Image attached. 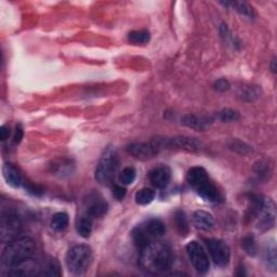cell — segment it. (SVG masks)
I'll list each match as a JSON object with an SVG mask.
<instances>
[{
  "instance_id": "cell-26",
  "label": "cell",
  "mask_w": 277,
  "mask_h": 277,
  "mask_svg": "<svg viewBox=\"0 0 277 277\" xmlns=\"http://www.w3.org/2000/svg\"><path fill=\"white\" fill-rule=\"evenodd\" d=\"M242 247L244 251L248 254V256L254 257L257 254V243H256V238H254L253 235L249 234L245 236L242 239Z\"/></svg>"
},
{
  "instance_id": "cell-22",
  "label": "cell",
  "mask_w": 277,
  "mask_h": 277,
  "mask_svg": "<svg viewBox=\"0 0 277 277\" xmlns=\"http://www.w3.org/2000/svg\"><path fill=\"white\" fill-rule=\"evenodd\" d=\"M70 223L69 214L66 212H58L51 219V228L56 232H63L67 229Z\"/></svg>"
},
{
  "instance_id": "cell-15",
  "label": "cell",
  "mask_w": 277,
  "mask_h": 277,
  "mask_svg": "<svg viewBox=\"0 0 277 277\" xmlns=\"http://www.w3.org/2000/svg\"><path fill=\"white\" fill-rule=\"evenodd\" d=\"M3 176L6 182L14 189L21 188L24 184V179L22 177L21 172L17 167H14L12 163L7 162L3 166Z\"/></svg>"
},
{
  "instance_id": "cell-7",
  "label": "cell",
  "mask_w": 277,
  "mask_h": 277,
  "mask_svg": "<svg viewBox=\"0 0 277 277\" xmlns=\"http://www.w3.org/2000/svg\"><path fill=\"white\" fill-rule=\"evenodd\" d=\"M23 230L20 216L13 211H3L0 218V241L9 244L19 237Z\"/></svg>"
},
{
  "instance_id": "cell-20",
  "label": "cell",
  "mask_w": 277,
  "mask_h": 277,
  "mask_svg": "<svg viewBox=\"0 0 277 277\" xmlns=\"http://www.w3.org/2000/svg\"><path fill=\"white\" fill-rule=\"evenodd\" d=\"M222 5L224 7H229V8L237 11L239 14H242V16H244L246 18H248V19L254 18V12H253L251 7L247 3L231 2V3H222Z\"/></svg>"
},
{
  "instance_id": "cell-2",
  "label": "cell",
  "mask_w": 277,
  "mask_h": 277,
  "mask_svg": "<svg viewBox=\"0 0 277 277\" xmlns=\"http://www.w3.org/2000/svg\"><path fill=\"white\" fill-rule=\"evenodd\" d=\"M186 180L198 195L209 203H220L223 200L221 192L212 183L205 168L192 167L188 171Z\"/></svg>"
},
{
  "instance_id": "cell-10",
  "label": "cell",
  "mask_w": 277,
  "mask_h": 277,
  "mask_svg": "<svg viewBox=\"0 0 277 277\" xmlns=\"http://www.w3.org/2000/svg\"><path fill=\"white\" fill-rule=\"evenodd\" d=\"M186 252L192 262L193 266L200 274H205L210 268V261L205 248L198 242L193 241L186 245Z\"/></svg>"
},
{
  "instance_id": "cell-9",
  "label": "cell",
  "mask_w": 277,
  "mask_h": 277,
  "mask_svg": "<svg viewBox=\"0 0 277 277\" xmlns=\"http://www.w3.org/2000/svg\"><path fill=\"white\" fill-rule=\"evenodd\" d=\"M206 246L215 265L226 267L230 263L231 249L229 245L218 238L205 239Z\"/></svg>"
},
{
  "instance_id": "cell-33",
  "label": "cell",
  "mask_w": 277,
  "mask_h": 277,
  "mask_svg": "<svg viewBox=\"0 0 277 277\" xmlns=\"http://www.w3.org/2000/svg\"><path fill=\"white\" fill-rule=\"evenodd\" d=\"M126 189L122 185H117L115 184L113 186V195L117 200H123L126 196Z\"/></svg>"
},
{
  "instance_id": "cell-17",
  "label": "cell",
  "mask_w": 277,
  "mask_h": 277,
  "mask_svg": "<svg viewBox=\"0 0 277 277\" xmlns=\"http://www.w3.org/2000/svg\"><path fill=\"white\" fill-rule=\"evenodd\" d=\"M193 223L201 231H210L213 228L214 220L211 213L204 210H197L193 213Z\"/></svg>"
},
{
  "instance_id": "cell-12",
  "label": "cell",
  "mask_w": 277,
  "mask_h": 277,
  "mask_svg": "<svg viewBox=\"0 0 277 277\" xmlns=\"http://www.w3.org/2000/svg\"><path fill=\"white\" fill-rule=\"evenodd\" d=\"M256 219L257 229L262 233L274 228L276 221V207L272 198H264L263 206Z\"/></svg>"
},
{
  "instance_id": "cell-35",
  "label": "cell",
  "mask_w": 277,
  "mask_h": 277,
  "mask_svg": "<svg viewBox=\"0 0 277 277\" xmlns=\"http://www.w3.org/2000/svg\"><path fill=\"white\" fill-rule=\"evenodd\" d=\"M9 134L10 131L7 129L6 126H3L2 130H0V138H2V141H6L7 139H9Z\"/></svg>"
},
{
  "instance_id": "cell-23",
  "label": "cell",
  "mask_w": 277,
  "mask_h": 277,
  "mask_svg": "<svg viewBox=\"0 0 277 277\" xmlns=\"http://www.w3.org/2000/svg\"><path fill=\"white\" fill-rule=\"evenodd\" d=\"M175 224L176 228L179 232V234L181 236H186L189 234V222H188V218H186V215L184 213L183 210H177L175 213Z\"/></svg>"
},
{
  "instance_id": "cell-13",
  "label": "cell",
  "mask_w": 277,
  "mask_h": 277,
  "mask_svg": "<svg viewBox=\"0 0 277 277\" xmlns=\"http://www.w3.org/2000/svg\"><path fill=\"white\" fill-rule=\"evenodd\" d=\"M87 214L91 218H102L108 210L107 201L104 199L99 193L89 194L86 199Z\"/></svg>"
},
{
  "instance_id": "cell-27",
  "label": "cell",
  "mask_w": 277,
  "mask_h": 277,
  "mask_svg": "<svg viewBox=\"0 0 277 277\" xmlns=\"http://www.w3.org/2000/svg\"><path fill=\"white\" fill-rule=\"evenodd\" d=\"M229 148L241 155H247L252 152L251 146H249L248 144H246L245 142H242L239 140H232L229 143Z\"/></svg>"
},
{
  "instance_id": "cell-5",
  "label": "cell",
  "mask_w": 277,
  "mask_h": 277,
  "mask_svg": "<svg viewBox=\"0 0 277 277\" xmlns=\"http://www.w3.org/2000/svg\"><path fill=\"white\" fill-rule=\"evenodd\" d=\"M166 233V226L164 223L156 218H151L145 220L143 223L133 230L132 237L133 242L139 248H143L148 243L156 241L157 238L161 237Z\"/></svg>"
},
{
  "instance_id": "cell-4",
  "label": "cell",
  "mask_w": 277,
  "mask_h": 277,
  "mask_svg": "<svg viewBox=\"0 0 277 277\" xmlns=\"http://www.w3.org/2000/svg\"><path fill=\"white\" fill-rule=\"evenodd\" d=\"M119 166V157L114 146H107L101 156L95 169V179L100 184L107 185L113 182Z\"/></svg>"
},
{
  "instance_id": "cell-16",
  "label": "cell",
  "mask_w": 277,
  "mask_h": 277,
  "mask_svg": "<svg viewBox=\"0 0 277 277\" xmlns=\"http://www.w3.org/2000/svg\"><path fill=\"white\" fill-rule=\"evenodd\" d=\"M181 123L184 126L189 127V128H191V129L198 130V131H204L208 128L209 126L211 125L212 119L208 118V117L188 114V115H184L182 117Z\"/></svg>"
},
{
  "instance_id": "cell-1",
  "label": "cell",
  "mask_w": 277,
  "mask_h": 277,
  "mask_svg": "<svg viewBox=\"0 0 277 277\" xmlns=\"http://www.w3.org/2000/svg\"><path fill=\"white\" fill-rule=\"evenodd\" d=\"M174 259L171 247L156 239L140 249L139 265L148 273L158 274L169 269L174 263Z\"/></svg>"
},
{
  "instance_id": "cell-18",
  "label": "cell",
  "mask_w": 277,
  "mask_h": 277,
  "mask_svg": "<svg viewBox=\"0 0 277 277\" xmlns=\"http://www.w3.org/2000/svg\"><path fill=\"white\" fill-rule=\"evenodd\" d=\"M264 261L267 269L276 272L277 267V257H276V245L274 241L268 242L264 251Z\"/></svg>"
},
{
  "instance_id": "cell-6",
  "label": "cell",
  "mask_w": 277,
  "mask_h": 277,
  "mask_svg": "<svg viewBox=\"0 0 277 277\" xmlns=\"http://www.w3.org/2000/svg\"><path fill=\"white\" fill-rule=\"evenodd\" d=\"M92 261V250L88 245H75L67 251L66 266L75 275L86 272Z\"/></svg>"
},
{
  "instance_id": "cell-24",
  "label": "cell",
  "mask_w": 277,
  "mask_h": 277,
  "mask_svg": "<svg viewBox=\"0 0 277 277\" xmlns=\"http://www.w3.org/2000/svg\"><path fill=\"white\" fill-rule=\"evenodd\" d=\"M156 196V193L152 189H142L139 192L136 193V196H134V199H136V203L141 206H145L151 204L154 200Z\"/></svg>"
},
{
  "instance_id": "cell-28",
  "label": "cell",
  "mask_w": 277,
  "mask_h": 277,
  "mask_svg": "<svg viewBox=\"0 0 277 277\" xmlns=\"http://www.w3.org/2000/svg\"><path fill=\"white\" fill-rule=\"evenodd\" d=\"M137 178V171L132 167L125 168L121 176H119V181L124 185H130L134 182V180Z\"/></svg>"
},
{
  "instance_id": "cell-31",
  "label": "cell",
  "mask_w": 277,
  "mask_h": 277,
  "mask_svg": "<svg viewBox=\"0 0 277 277\" xmlns=\"http://www.w3.org/2000/svg\"><path fill=\"white\" fill-rule=\"evenodd\" d=\"M23 186H24V189L26 190L27 193L32 194V195H34V196H40L43 194V189L40 188L39 185H36V184L31 183V182L24 181Z\"/></svg>"
},
{
  "instance_id": "cell-3",
  "label": "cell",
  "mask_w": 277,
  "mask_h": 277,
  "mask_svg": "<svg viewBox=\"0 0 277 277\" xmlns=\"http://www.w3.org/2000/svg\"><path fill=\"white\" fill-rule=\"evenodd\" d=\"M36 245L32 238L21 237L8 244L2 254V264L7 268L17 266L28 259L33 258Z\"/></svg>"
},
{
  "instance_id": "cell-34",
  "label": "cell",
  "mask_w": 277,
  "mask_h": 277,
  "mask_svg": "<svg viewBox=\"0 0 277 277\" xmlns=\"http://www.w3.org/2000/svg\"><path fill=\"white\" fill-rule=\"evenodd\" d=\"M23 136H24V131H23V128H22L21 125H18L17 128H16V132H14V137H13V141L16 144H19L20 142L22 141V139H23Z\"/></svg>"
},
{
  "instance_id": "cell-11",
  "label": "cell",
  "mask_w": 277,
  "mask_h": 277,
  "mask_svg": "<svg viewBox=\"0 0 277 277\" xmlns=\"http://www.w3.org/2000/svg\"><path fill=\"white\" fill-rule=\"evenodd\" d=\"M161 151L158 143L153 139L149 142H136L127 146V152L139 160H151Z\"/></svg>"
},
{
  "instance_id": "cell-14",
  "label": "cell",
  "mask_w": 277,
  "mask_h": 277,
  "mask_svg": "<svg viewBox=\"0 0 277 277\" xmlns=\"http://www.w3.org/2000/svg\"><path fill=\"white\" fill-rule=\"evenodd\" d=\"M148 179L154 188L164 189L167 188L171 180V170L166 164H160L149 172Z\"/></svg>"
},
{
  "instance_id": "cell-25",
  "label": "cell",
  "mask_w": 277,
  "mask_h": 277,
  "mask_svg": "<svg viewBox=\"0 0 277 277\" xmlns=\"http://www.w3.org/2000/svg\"><path fill=\"white\" fill-rule=\"evenodd\" d=\"M239 96L245 101H254L261 96V89L258 86H246L239 91Z\"/></svg>"
},
{
  "instance_id": "cell-29",
  "label": "cell",
  "mask_w": 277,
  "mask_h": 277,
  "mask_svg": "<svg viewBox=\"0 0 277 277\" xmlns=\"http://www.w3.org/2000/svg\"><path fill=\"white\" fill-rule=\"evenodd\" d=\"M218 118L223 123H232V122H236L239 119V113L237 110L231 109V108H226L219 112Z\"/></svg>"
},
{
  "instance_id": "cell-21",
  "label": "cell",
  "mask_w": 277,
  "mask_h": 277,
  "mask_svg": "<svg viewBox=\"0 0 277 277\" xmlns=\"http://www.w3.org/2000/svg\"><path fill=\"white\" fill-rule=\"evenodd\" d=\"M151 40V34L146 29H141V31H132L128 34V41L134 46H141V44H146Z\"/></svg>"
},
{
  "instance_id": "cell-30",
  "label": "cell",
  "mask_w": 277,
  "mask_h": 277,
  "mask_svg": "<svg viewBox=\"0 0 277 277\" xmlns=\"http://www.w3.org/2000/svg\"><path fill=\"white\" fill-rule=\"evenodd\" d=\"M44 276H60L61 272H60V265L56 260H50L46 267L41 269V274Z\"/></svg>"
},
{
  "instance_id": "cell-32",
  "label": "cell",
  "mask_w": 277,
  "mask_h": 277,
  "mask_svg": "<svg viewBox=\"0 0 277 277\" xmlns=\"http://www.w3.org/2000/svg\"><path fill=\"white\" fill-rule=\"evenodd\" d=\"M213 88H214V90H216V91H219V92H226L231 88V85H230L228 79L221 78L214 82Z\"/></svg>"
},
{
  "instance_id": "cell-8",
  "label": "cell",
  "mask_w": 277,
  "mask_h": 277,
  "mask_svg": "<svg viewBox=\"0 0 277 277\" xmlns=\"http://www.w3.org/2000/svg\"><path fill=\"white\" fill-rule=\"evenodd\" d=\"M160 149H180L185 152H199L203 149L201 142L195 138L172 137V138H155Z\"/></svg>"
},
{
  "instance_id": "cell-19",
  "label": "cell",
  "mask_w": 277,
  "mask_h": 277,
  "mask_svg": "<svg viewBox=\"0 0 277 277\" xmlns=\"http://www.w3.org/2000/svg\"><path fill=\"white\" fill-rule=\"evenodd\" d=\"M76 231L77 233L84 238H88L92 232V218L91 216L84 215L76 222Z\"/></svg>"
}]
</instances>
